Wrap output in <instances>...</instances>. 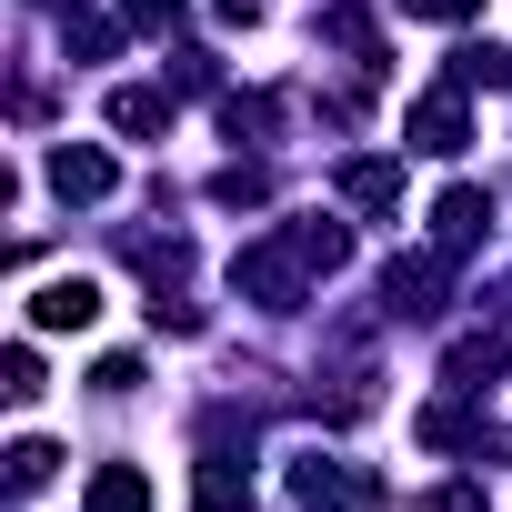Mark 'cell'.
Here are the masks:
<instances>
[{
	"label": "cell",
	"instance_id": "obj_16",
	"mask_svg": "<svg viewBox=\"0 0 512 512\" xmlns=\"http://www.w3.org/2000/svg\"><path fill=\"white\" fill-rule=\"evenodd\" d=\"M221 121H231V141H241V131H272V101H262V91H251V101H221Z\"/></svg>",
	"mask_w": 512,
	"mask_h": 512
},
{
	"label": "cell",
	"instance_id": "obj_1",
	"mask_svg": "<svg viewBox=\"0 0 512 512\" xmlns=\"http://www.w3.org/2000/svg\"><path fill=\"white\" fill-rule=\"evenodd\" d=\"M352 262V231L342 221H292V231H272V241H251L241 262H231V282L262 302V312H292L322 272H342Z\"/></svg>",
	"mask_w": 512,
	"mask_h": 512
},
{
	"label": "cell",
	"instance_id": "obj_5",
	"mask_svg": "<svg viewBox=\"0 0 512 512\" xmlns=\"http://www.w3.org/2000/svg\"><path fill=\"white\" fill-rule=\"evenodd\" d=\"M402 141H412V151H442V161H452V151L472 141V121H462V91L442 81L432 101H412V121H402Z\"/></svg>",
	"mask_w": 512,
	"mask_h": 512
},
{
	"label": "cell",
	"instance_id": "obj_15",
	"mask_svg": "<svg viewBox=\"0 0 512 512\" xmlns=\"http://www.w3.org/2000/svg\"><path fill=\"white\" fill-rule=\"evenodd\" d=\"M472 11H482V0H402V21H442V31L472 21Z\"/></svg>",
	"mask_w": 512,
	"mask_h": 512
},
{
	"label": "cell",
	"instance_id": "obj_13",
	"mask_svg": "<svg viewBox=\"0 0 512 512\" xmlns=\"http://www.w3.org/2000/svg\"><path fill=\"white\" fill-rule=\"evenodd\" d=\"M51 472H61V452H51V442H11V492H41Z\"/></svg>",
	"mask_w": 512,
	"mask_h": 512
},
{
	"label": "cell",
	"instance_id": "obj_4",
	"mask_svg": "<svg viewBox=\"0 0 512 512\" xmlns=\"http://www.w3.org/2000/svg\"><path fill=\"white\" fill-rule=\"evenodd\" d=\"M31 322H41V332H91V322H101V282H91V272L41 282V292H31Z\"/></svg>",
	"mask_w": 512,
	"mask_h": 512
},
{
	"label": "cell",
	"instance_id": "obj_7",
	"mask_svg": "<svg viewBox=\"0 0 512 512\" xmlns=\"http://www.w3.org/2000/svg\"><path fill=\"white\" fill-rule=\"evenodd\" d=\"M191 502H201V512H251V472H241L231 452H201V472H191Z\"/></svg>",
	"mask_w": 512,
	"mask_h": 512
},
{
	"label": "cell",
	"instance_id": "obj_3",
	"mask_svg": "<svg viewBox=\"0 0 512 512\" xmlns=\"http://www.w3.org/2000/svg\"><path fill=\"white\" fill-rule=\"evenodd\" d=\"M492 231V191H472V181H452L442 201H432V251L442 262H462V251Z\"/></svg>",
	"mask_w": 512,
	"mask_h": 512
},
{
	"label": "cell",
	"instance_id": "obj_11",
	"mask_svg": "<svg viewBox=\"0 0 512 512\" xmlns=\"http://www.w3.org/2000/svg\"><path fill=\"white\" fill-rule=\"evenodd\" d=\"M91 512H151V482H141L131 462H101V472H91Z\"/></svg>",
	"mask_w": 512,
	"mask_h": 512
},
{
	"label": "cell",
	"instance_id": "obj_10",
	"mask_svg": "<svg viewBox=\"0 0 512 512\" xmlns=\"http://www.w3.org/2000/svg\"><path fill=\"white\" fill-rule=\"evenodd\" d=\"M412 432H422V442H432V452H472V442H482V422H472V412H462V392H452V402H432V412H422V422H412Z\"/></svg>",
	"mask_w": 512,
	"mask_h": 512
},
{
	"label": "cell",
	"instance_id": "obj_2",
	"mask_svg": "<svg viewBox=\"0 0 512 512\" xmlns=\"http://www.w3.org/2000/svg\"><path fill=\"white\" fill-rule=\"evenodd\" d=\"M382 312L392 322H432L442 312V251H412V262L382 272Z\"/></svg>",
	"mask_w": 512,
	"mask_h": 512
},
{
	"label": "cell",
	"instance_id": "obj_9",
	"mask_svg": "<svg viewBox=\"0 0 512 512\" xmlns=\"http://www.w3.org/2000/svg\"><path fill=\"white\" fill-rule=\"evenodd\" d=\"M111 131H171V91H151V81L111 91Z\"/></svg>",
	"mask_w": 512,
	"mask_h": 512
},
{
	"label": "cell",
	"instance_id": "obj_18",
	"mask_svg": "<svg viewBox=\"0 0 512 512\" xmlns=\"http://www.w3.org/2000/svg\"><path fill=\"white\" fill-rule=\"evenodd\" d=\"M432 512H482V492H472V482H452V492H432Z\"/></svg>",
	"mask_w": 512,
	"mask_h": 512
},
{
	"label": "cell",
	"instance_id": "obj_14",
	"mask_svg": "<svg viewBox=\"0 0 512 512\" xmlns=\"http://www.w3.org/2000/svg\"><path fill=\"white\" fill-rule=\"evenodd\" d=\"M211 201H231V211H251V201H272V181H262V171H241V161H231V171L211 181Z\"/></svg>",
	"mask_w": 512,
	"mask_h": 512
},
{
	"label": "cell",
	"instance_id": "obj_12",
	"mask_svg": "<svg viewBox=\"0 0 512 512\" xmlns=\"http://www.w3.org/2000/svg\"><path fill=\"white\" fill-rule=\"evenodd\" d=\"M0 392H11V402H41L51 382H41V352L31 342H11V352H0Z\"/></svg>",
	"mask_w": 512,
	"mask_h": 512
},
{
	"label": "cell",
	"instance_id": "obj_6",
	"mask_svg": "<svg viewBox=\"0 0 512 512\" xmlns=\"http://www.w3.org/2000/svg\"><path fill=\"white\" fill-rule=\"evenodd\" d=\"M111 181H121L111 151H91V141H61V151H51V191H61V201H111Z\"/></svg>",
	"mask_w": 512,
	"mask_h": 512
},
{
	"label": "cell",
	"instance_id": "obj_17",
	"mask_svg": "<svg viewBox=\"0 0 512 512\" xmlns=\"http://www.w3.org/2000/svg\"><path fill=\"white\" fill-rule=\"evenodd\" d=\"M111 41H121V31H111V21H71V61H101V51H111Z\"/></svg>",
	"mask_w": 512,
	"mask_h": 512
},
{
	"label": "cell",
	"instance_id": "obj_8",
	"mask_svg": "<svg viewBox=\"0 0 512 512\" xmlns=\"http://www.w3.org/2000/svg\"><path fill=\"white\" fill-rule=\"evenodd\" d=\"M342 201L352 211H402V161H342Z\"/></svg>",
	"mask_w": 512,
	"mask_h": 512
}]
</instances>
